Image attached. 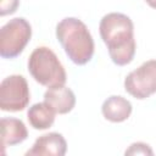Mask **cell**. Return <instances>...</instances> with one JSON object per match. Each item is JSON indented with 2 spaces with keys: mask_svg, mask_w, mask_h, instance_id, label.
Returning <instances> with one entry per match:
<instances>
[{
  "mask_svg": "<svg viewBox=\"0 0 156 156\" xmlns=\"http://www.w3.org/2000/svg\"><path fill=\"white\" fill-rule=\"evenodd\" d=\"M56 38L73 63L83 66L93 58L94 39L80 20L76 17L61 20L56 26Z\"/></svg>",
  "mask_w": 156,
  "mask_h": 156,
  "instance_id": "7a4b0ae2",
  "label": "cell"
},
{
  "mask_svg": "<svg viewBox=\"0 0 156 156\" xmlns=\"http://www.w3.org/2000/svg\"><path fill=\"white\" fill-rule=\"evenodd\" d=\"M44 101L50 105L56 113L66 115L73 110L76 105V95L69 88L58 85L48 88L44 93Z\"/></svg>",
  "mask_w": 156,
  "mask_h": 156,
  "instance_id": "ba28073f",
  "label": "cell"
},
{
  "mask_svg": "<svg viewBox=\"0 0 156 156\" xmlns=\"http://www.w3.org/2000/svg\"><path fill=\"white\" fill-rule=\"evenodd\" d=\"M28 72L37 83L46 88L65 85L67 74L56 54L46 48H35L28 58Z\"/></svg>",
  "mask_w": 156,
  "mask_h": 156,
  "instance_id": "3957f363",
  "label": "cell"
},
{
  "mask_svg": "<svg viewBox=\"0 0 156 156\" xmlns=\"http://www.w3.org/2000/svg\"><path fill=\"white\" fill-rule=\"evenodd\" d=\"M67 151V143L62 134L51 132L39 136L26 156H63Z\"/></svg>",
  "mask_w": 156,
  "mask_h": 156,
  "instance_id": "52a82bcc",
  "label": "cell"
},
{
  "mask_svg": "<svg viewBox=\"0 0 156 156\" xmlns=\"http://www.w3.org/2000/svg\"><path fill=\"white\" fill-rule=\"evenodd\" d=\"M99 32L115 65L126 66L133 61L136 49L134 24L127 15L121 12L105 15L100 21Z\"/></svg>",
  "mask_w": 156,
  "mask_h": 156,
  "instance_id": "6da1fadb",
  "label": "cell"
},
{
  "mask_svg": "<svg viewBox=\"0 0 156 156\" xmlns=\"http://www.w3.org/2000/svg\"><path fill=\"white\" fill-rule=\"evenodd\" d=\"M1 145L12 146L24 141L28 136V130L26 124L13 117H4L1 118Z\"/></svg>",
  "mask_w": 156,
  "mask_h": 156,
  "instance_id": "30bf717a",
  "label": "cell"
},
{
  "mask_svg": "<svg viewBox=\"0 0 156 156\" xmlns=\"http://www.w3.org/2000/svg\"><path fill=\"white\" fill-rule=\"evenodd\" d=\"M132 110L133 107L130 101L121 95H111L102 102L101 106L102 116L113 123H121L128 119Z\"/></svg>",
  "mask_w": 156,
  "mask_h": 156,
  "instance_id": "9c48e42d",
  "label": "cell"
},
{
  "mask_svg": "<svg viewBox=\"0 0 156 156\" xmlns=\"http://www.w3.org/2000/svg\"><path fill=\"white\" fill-rule=\"evenodd\" d=\"M126 91L138 100H145L156 93V60H149L124 78Z\"/></svg>",
  "mask_w": 156,
  "mask_h": 156,
  "instance_id": "8992f818",
  "label": "cell"
},
{
  "mask_svg": "<svg viewBox=\"0 0 156 156\" xmlns=\"http://www.w3.org/2000/svg\"><path fill=\"white\" fill-rule=\"evenodd\" d=\"M20 0H0V16L12 15L16 12Z\"/></svg>",
  "mask_w": 156,
  "mask_h": 156,
  "instance_id": "4fadbf2b",
  "label": "cell"
},
{
  "mask_svg": "<svg viewBox=\"0 0 156 156\" xmlns=\"http://www.w3.org/2000/svg\"><path fill=\"white\" fill-rule=\"evenodd\" d=\"M145 1H146V4H147L150 7L156 9V0H145Z\"/></svg>",
  "mask_w": 156,
  "mask_h": 156,
  "instance_id": "5bb4252c",
  "label": "cell"
},
{
  "mask_svg": "<svg viewBox=\"0 0 156 156\" xmlns=\"http://www.w3.org/2000/svg\"><path fill=\"white\" fill-rule=\"evenodd\" d=\"M30 93L27 79L21 74H11L0 84V108L7 112L22 111L29 104Z\"/></svg>",
  "mask_w": 156,
  "mask_h": 156,
  "instance_id": "5b68a950",
  "label": "cell"
},
{
  "mask_svg": "<svg viewBox=\"0 0 156 156\" xmlns=\"http://www.w3.org/2000/svg\"><path fill=\"white\" fill-rule=\"evenodd\" d=\"M32 37V27L23 17H16L5 23L0 29V56L4 58L17 57Z\"/></svg>",
  "mask_w": 156,
  "mask_h": 156,
  "instance_id": "277c9868",
  "label": "cell"
},
{
  "mask_svg": "<svg viewBox=\"0 0 156 156\" xmlns=\"http://www.w3.org/2000/svg\"><path fill=\"white\" fill-rule=\"evenodd\" d=\"M56 112L50 105L44 102H37L32 105L27 112V118L29 124L38 130H44L50 128L55 122Z\"/></svg>",
  "mask_w": 156,
  "mask_h": 156,
  "instance_id": "8fae6325",
  "label": "cell"
},
{
  "mask_svg": "<svg viewBox=\"0 0 156 156\" xmlns=\"http://www.w3.org/2000/svg\"><path fill=\"white\" fill-rule=\"evenodd\" d=\"M124 155H145V156H152L154 155V151L150 147L149 144H145V143H141V141H138V143H133L129 145V147L124 151Z\"/></svg>",
  "mask_w": 156,
  "mask_h": 156,
  "instance_id": "7c38bea8",
  "label": "cell"
}]
</instances>
